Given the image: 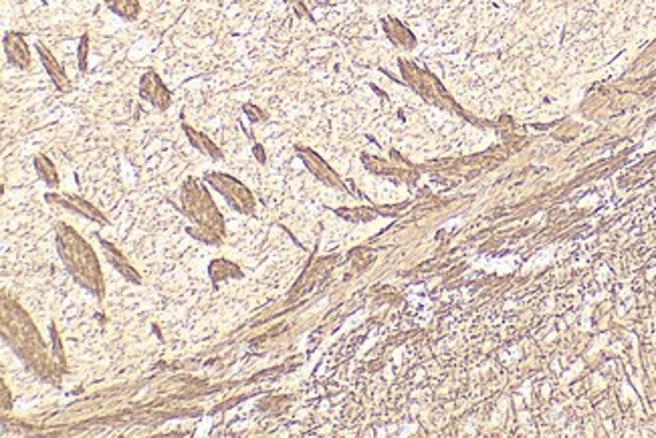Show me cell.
<instances>
[{
    "label": "cell",
    "mask_w": 656,
    "mask_h": 438,
    "mask_svg": "<svg viewBox=\"0 0 656 438\" xmlns=\"http://www.w3.org/2000/svg\"><path fill=\"white\" fill-rule=\"evenodd\" d=\"M59 240H61V253H63V257H65L67 267L71 269V273H73L77 279L85 285L87 289H91V291H95L97 295H101L100 267H97L95 255H93L91 249L87 247V242H83L69 227H61Z\"/></svg>",
    "instance_id": "1"
},
{
    "label": "cell",
    "mask_w": 656,
    "mask_h": 438,
    "mask_svg": "<svg viewBox=\"0 0 656 438\" xmlns=\"http://www.w3.org/2000/svg\"><path fill=\"white\" fill-rule=\"evenodd\" d=\"M184 208L186 214H190L196 222L206 227L210 232H223V216L216 212L214 202L210 200L208 192L202 190V186L196 180H190L184 186Z\"/></svg>",
    "instance_id": "2"
},
{
    "label": "cell",
    "mask_w": 656,
    "mask_h": 438,
    "mask_svg": "<svg viewBox=\"0 0 656 438\" xmlns=\"http://www.w3.org/2000/svg\"><path fill=\"white\" fill-rule=\"evenodd\" d=\"M206 178L232 204V208L241 210L243 214H249L254 210L252 194L238 180L230 178L227 174H218V172H208Z\"/></svg>",
    "instance_id": "3"
},
{
    "label": "cell",
    "mask_w": 656,
    "mask_h": 438,
    "mask_svg": "<svg viewBox=\"0 0 656 438\" xmlns=\"http://www.w3.org/2000/svg\"><path fill=\"white\" fill-rule=\"evenodd\" d=\"M140 93H142L144 99H148V102H150L151 105H156L158 109H166V107L170 105V91L166 89V85L160 81V77H158L153 71H148V73L142 77Z\"/></svg>",
    "instance_id": "4"
},
{
    "label": "cell",
    "mask_w": 656,
    "mask_h": 438,
    "mask_svg": "<svg viewBox=\"0 0 656 438\" xmlns=\"http://www.w3.org/2000/svg\"><path fill=\"white\" fill-rule=\"evenodd\" d=\"M37 51L41 55V61H43V65H45V69H47V73L53 79V83L57 85V89H61V91H69L71 89V85H69V79L65 75V71H63V67L55 61V57L50 55L49 49L47 47H43L41 43L37 45Z\"/></svg>",
    "instance_id": "5"
},
{
    "label": "cell",
    "mask_w": 656,
    "mask_h": 438,
    "mask_svg": "<svg viewBox=\"0 0 656 438\" xmlns=\"http://www.w3.org/2000/svg\"><path fill=\"white\" fill-rule=\"evenodd\" d=\"M4 49H6L8 59H10L17 67H21V69L28 67L30 59H28V49H26V43L23 41V37H19V35H15V32H8V35L4 37Z\"/></svg>",
    "instance_id": "6"
},
{
    "label": "cell",
    "mask_w": 656,
    "mask_h": 438,
    "mask_svg": "<svg viewBox=\"0 0 656 438\" xmlns=\"http://www.w3.org/2000/svg\"><path fill=\"white\" fill-rule=\"evenodd\" d=\"M49 202H59V207L67 208V210H75L79 214H83V216H87V218H93V220H100V222H105V218L101 216V212L97 208H93L91 204H87L83 198H79V196H63V198H55L53 194H49Z\"/></svg>",
    "instance_id": "7"
},
{
    "label": "cell",
    "mask_w": 656,
    "mask_h": 438,
    "mask_svg": "<svg viewBox=\"0 0 656 438\" xmlns=\"http://www.w3.org/2000/svg\"><path fill=\"white\" fill-rule=\"evenodd\" d=\"M101 247H103V251H105V257H107V260H109V263H111V265H113V267H115V269H118L124 277H126V279L133 281V283H140L138 273H135V271L127 265L126 258L122 257V255H120V253H118L111 245H109V242L101 240Z\"/></svg>",
    "instance_id": "8"
},
{
    "label": "cell",
    "mask_w": 656,
    "mask_h": 438,
    "mask_svg": "<svg viewBox=\"0 0 656 438\" xmlns=\"http://www.w3.org/2000/svg\"><path fill=\"white\" fill-rule=\"evenodd\" d=\"M184 131H186V135H188L190 144H192L198 152L210 155V158H214V160H221V158H223L221 150H218V148H216V146H214V144L206 137V135H202V133H198L196 129L188 128V126H184Z\"/></svg>",
    "instance_id": "9"
},
{
    "label": "cell",
    "mask_w": 656,
    "mask_h": 438,
    "mask_svg": "<svg viewBox=\"0 0 656 438\" xmlns=\"http://www.w3.org/2000/svg\"><path fill=\"white\" fill-rule=\"evenodd\" d=\"M105 2L113 12H118L120 17H124L127 21H133L140 12L138 0H105Z\"/></svg>",
    "instance_id": "10"
},
{
    "label": "cell",
    "mask_w": 656,
    "mask_h": 438,
    "mask_svg": "<svg viewBox=\"0 0 656 438\" xmlns=\"http://www.w3.org/2000/svg\"><path fill=\"white\" fill-rule=\"evenodd\" d=\"M35 166H37V172L43 180L47 182L49 186H57L59 184V176H57V170H55V164H50L49 158L45 155H39L35 158Z\"/></svg>",
    "instance_id": "11"
},
{
    "label": "cell",
    "mask_w": 656,
    "mask_h": 438,
    "mask_svg": "<svg viewBox=\"0 0 656 438\" xmlns=\"http://www.w3.org/2000/svg\"><path fill=\"white\" fill-rule=\"evenodd\" d=\"M210 275L216 281V279H225V277H241V271L228 260H214L210 267Z\"/></svg>",
    "instance_id": "12"
},
{
    "label": "cell",
    "mask_w": 656,
    "mask_h": 438,
    "mask_svg": "<svg viewBox=\"0 0 656 438\" xmlns=\"http://www.w3.org/2000/svg\"><path fill=\"white\" fill-rule=\"evenodd\" d=\"M245 111L249 113V117H251L252 122H261V120H263V113H261L254 105H245Z\"/></svg>",
    "instance_id": "13"
},
{
    "label": "cell",
    "mask_w": 656,
    "mask_h": 438,
    "mask_svg": "<svg viewBox=\"0 0 656 438\" xmlns=\"http://www.w3.org/2000/svg\"><path fill=\"white\" fill-rule=\"evenodd\" d=\"M85 53H87V39L81 41V49H79V63H81V69H85Z\"/></svg>",
    "instance_id": "14"
},
{
    "label": "cell",
    "mask_w": 656,
    "mask_h": 438,
    "mask_svg": "<svg viewBox=\"0 0 656 438\" xmlns=\"http://www.w3.org/2000/svg\"><path fill=\"white\" fill-rule=\"evenodd\" d=\"M254 152H256V158H259L261 162L265 160V158H263V152H261V146H254Z\"/></svg>",
    "instance_id": "15"
}]
</instances>
